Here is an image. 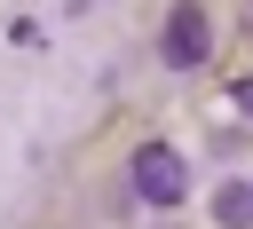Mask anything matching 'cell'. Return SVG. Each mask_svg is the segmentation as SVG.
<instances>
[{
	"label": "cell",
	"instance_id": "7a4b0ae2",
	"mask_svg": "<svg viewBox=\"0 0 253 229\" xmlns=\"http://www.w3.org/2000/svg\"><path fill=\"white\" fill-rule=\"evenodd\" d=\"M206 47H213L206 8H198V0H190V8H166V63H174V71H198V63H206Z\"/></svg>",
	"mask_w": 253,
	"mask_h": 229
},
{
	"label": "cell",
	"instance_id": "5b68a950",
	"mask_svg": "<svg viewBox=\"0 0 253 229\" xmlns=\"http://www.w3.org/2000/svg\"><path fill=\"white\" fill-rule=\"evenodd\" d=\"M63 8H71V16H79V8H95V0H63Z\"/></svg>",
	"mask_w": 253,
	"mask_h": 229
},
{
	"label": "cell",
	"instance_id": "277c9868",
	"mask_svg": "<svg viewBox=\"0 0 253 229\" xmlns=\"http://www.w3.org/2000/svg\"><path fill=\"white\" fill-rule=\"evenodd\" d=\"M237 103H245V111H253V79H237Z\"/></svg>",
	"mask_w": 253,
	"mask_h": 229
},
{
	"label": "cell",
	"instance_id": "3957f363",
	"mask_svg": "<svg viewBox=\"0 0 253 229\" xmlns=\"http://www.w3.org/2000/svg\"><path fill=\"white\" fill-rule=\"evenodd\" d=\"M213 221L245 229V221H253V182H229V190H213Z\"/></svg>",
	"mask_w": 253,
	"mask_h": 229
},
{
	"label": "cell",
	"instance_id": "6da1fadb",
	"mask_svg": "<svg viewBox=\"0 0 253 229\" xmlns=\"http://www.w3.org/2000/svg\"><path fill=\"white\" fill-rule=\"evenodd\" d=\"M126 182H134V197H142V205H158V213H174V205L190 197V166H182V150H174V142H134Z\"/></svg>",
	"mask_w": 253,
	"mask_h": 229
}]
</instances>
